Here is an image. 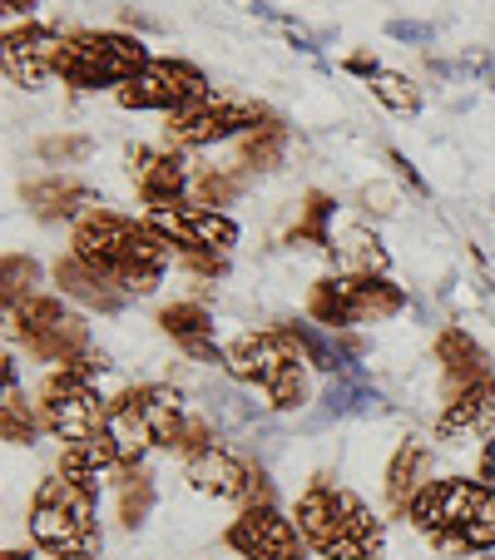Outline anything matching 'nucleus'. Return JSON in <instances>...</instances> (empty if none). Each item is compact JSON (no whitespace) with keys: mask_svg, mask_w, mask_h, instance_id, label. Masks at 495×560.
I'll return each mask as SVG.
<instances>
[{"mask_svg":"<svg viewBox=\"0 0 495 560\" xmlns=\"http://www.w3.org/2000/svg\"><path fill=\"white\" fill-rule=\"evenodd\" d=\"M74 258L95 273L115 278L125 293H154L164 278V238L149 223H129L119 213H85L74 223Z\"/></svg>","mask_w":495,"mask_h":560,"instance_id":"f257e3e1","label":"nucleus"},{"mask_svg":"<svg viewBox=\"0 0 495 560\" xmlns=\"http://www.w3.org/2000/svg\"><path fill=\"white\" fill-rule=\"evenodd\" d=\"M406 521L441 556H475L495 546V491L481 481H432L411 497Z\"/></svg>","mask_w":495,"mask_h":560,"instance_id":"f03ea898","label":"nucleus"},{"mask_svg":"<svg viewBox=\"0 0 495 560\" xmlns=\"http://www.w3.org/2000/svg\"><path fill=\"white\" fill-rule=\"evenodd\" d=\"M297 530L303 540L327 560H381V521L342 487H307L297 497Z\"/></svg>","mask_w":495,"mask_h":560,"instance_id":"7ed1b4c3","label":"nucleus"},{"mask_svg":"<svg viewBox=\"0 0 495 560\" xmlns=\"http://www.w3.org/2000/svg\"><path fill=\"white\" fill-rule=\"evenodd\" d=\"M31 540L55 560H90V550L99 546L95 491L70 481V476L45 481L31 506Z\"/></svg>","mask_w":495,"mask_h":560,"instance_id":"20e7f679","label":"nucleus"},{"mask_svg":"<svg viewBox=\"0 0 495 560\" xmlns=\"http://www.w3.org/2000/svg\"><path fill=\"white\" fill-rule=\"evenodd\" d=\"M303 348L293 332H248V338L223 348V368L238 382H254L268 392V402L278 412H293L307 402V377H303Z\"/></svg>","mask_w":495,"mask_h":560,"instance_id":"39448f33","label":"nucleus"},{"mask_svg":"<svg viewBox=\"0 0 495 560\" xmlns=\"http://www.w3.org/2000/svg\"><path fill=\"white\" fill-rule=\"evenodd\" d=\"M149 50L134 40V35L119 31H85L70 35L60 45V60H55V74L74 90H99V85H129L134 74L149 70Z\"/></svg>","mask_w":495,"mask_h":560,"instance_id":"423d86ee","label":"nucleus"},{"mask_svg":"<svg viewBox=\"0 0 495 560\" xmlns=\"http://www.w3.org/2000/svg\"><path fill=\"white\" fill-rule=\"evenodd\" d=\"M406 307L397 283L372 273H338L322 278L307 298V313L313 323H327V328H352V323H381V317H397Z\"/></svg>","mask_w":495,"mask_h":560,"instance_id":"0eeeda50","label":"nucleus"},{"mask_svg":"<svg viewBox=\"0 0 495 560\" xmlns=\"http://www.w3.org/2000/svg\"><path fill=\"white\" fill-rule=\"evenodd\" d=\"M268 109L248 105V100H233V95H199L193 105H184L179 115H169V139L179 149L193 144H213V139H228L238 129H258L268 125Z\"/></svg>","mask_w":495,"mask_h":560,"instance_id":"6e6552de","label":"nucleus"},{"mask_svg":"<svg viewBox=\"0 0 495 560\" xmlns=\"http://www.w3.org/2000/svg\"><path fill=\"white\" fill-rule=\"evenodd\" d=\"M149 229L164 244H179L184 254H223L238 244V223L209 203H174V209H149Z\"/></svg>","mask_w":495,"mask_h":560,"instance_id":"1a4fd4ad","label":"nucleus"},{"mask_svg":"<svg viewBox=\"0 0 495 560\" xmlns=\"http://www.w3.org/2000/svg\"><path fill=\"white\" fill-rule=\"evenodd\" d=\"M228 546L243 560H303V530L273 501H258L228 526Z\"/></svg>","mask_w":495,"mask_h":560,"instance_id":"9d476101","label":"nucleus"},{"mask_svg":"<svg viewBox=\"0 0 495 560\" xmlns=\"http://www.w3.org/2000/svg\"><path fill=\"white\" fill-rule=\"evenodd\" d=\"M199 95H209L203 74L179 60H154L144 74H134L129 85H119V105L125 109H169V115H179V109L193 105Z\"/></svg>","mask_w":495,"mask_h":560,"instance_id":"9b49d317","label":"nucleus"},{"mask_svg":"<svg viewBox=\"0 0 495 560\" xmlns=\"http://www.w3.org/2000/svg\"><path fill=\"white\" fill-rule=\"evenodd\" d=\"M189 481L203 491V497H219V501H248V506L273 501L268 476L254 471L248 462H238L233 452H223V446H209V452L189 456Z\"/></svg>","mask_w":495,"mask_h":560,"instance_id":"f8f14e48","label":"nucleus"},{"mask_svg":"<svg viewBox=\"0 0 495 560\" xmlns=\"http://www.w3.org/2000/svg\"><path fill=\"white\" fill-rule=\"evenodd\" d=\"M60 35L45 31V25H21V31L5 35V74H11L21 90H40L45 74L60 60Z\"/></svg>","mask_w":495,"mask_h":560,"instance_id":"ddd939ff","label":"nucleus"},{"mask_svg":"<svg viewBox=\"0 0 495 560\" xmlns=\"http://www.w3.org/2000/svg\"><path fill=\"white\" fill-rule=\"evenodd\" d=\"M129 174H134L139 194L149 209H174L184 203V184H189V164L184 154H154V149H129Z\"/></svg>","mask_w":495,"mask_h":560,"instance_id":"4468645a","label":"nucleus"},{"mask_svg":"<svg viewBox=\"0 0 495 560\" xmlns=\"http://www.w3.org/2000/svg\"><path fill=\"white\" fill-rule=\"evenodd\" d=\"M491 412H495V372L491 377H475V382H451V397H446V412H441V422H436V432L451 442V436L481 427Z\"/></svg>","mask_w":495,"mask_h":560,"instance_id":"2eb2a0df","label":"nucleus"},{"mask_svg":"<svg viewBox=\"0 0 495 560\" xmlns=\"http://www.w3.org/2000/svg\"><path fill=\"white\" fill-rule=\"evenodd\" d=\"M55 283H60L64 298H74V303H85V307H99V313H119V307L129 303V293L115 283V278L85 268L74 254L64 258V264H55Z\"/></svg>","mask_w":495,"mask_h":560,"instance_id":"dca6fc26","label":"nucleus"},{"mask_svg":"<svg viewBox=\"0 0 495 560\" xmlns=\"http://www.w3.org/2000/svg\"><path fill=\"white\" fill-rule=\"evenodd\" d=\"M158 328L169 332L193 362H223V352L213 348V323L203 303H174L158 313Z\"/></svg>","mask_w":495,"mask_h":560,"instance_id":"f3484780","label":"nucleus"},{"mask_svg":"<svg viewBox=\"0 0 495 560\" xmlns=\"http://www.w3.org/2000/svg\"><path fill=\"white\" fill-rule=\"evenodd\" d=\"M125 471V462H119L115 442H109L105 432L90 436V442H70L60 456V476H70V481H80V487L95 491L99 481H115V476Z\"/></svg>","mask_w":495,"mask_h":560,"instance_id":"a211bd4d","label":"nucleus"},{"mask_svg":"<svg viewBox=\"0 0 495 560\" xmlns=\"http://www.w3.org/2000/svg\"><path fill=\"white\" fill-rule=\"evenodd\" d=\"M387 412V397L362 372H338L322 387V417H377Z\"/></svg>","mask_w":495,"mask_h":560,"instance_id":"6ab92c4d","label":"nucleus"},{"mask_svg":"<svg viewBox=\"0 0 495 560\" xmlns=\"http://www.w3.org/2000/svg\"><path fill=\"white\" fill-rule=\"evenodd\" d=\"M426 471H432V452H426L416 436H406V442L397 446V456H391V466H387V497H391V506L406 511L416 491L432 487V481H426Z\"/></svg>","mask_w":495,"mask_h":560,"instance_id":"aec40b11","label":"nucleus"},{"mask_svg":"<svg viewBox=\"0 0 495 560\" xmlns=\"http://www.w3.org/2000/svg\"><path fill=\"white\" fill-rule=\"evenodd\" d=\"M287 332L297 338L307 368H317V372H357V362L352 358L362 352V342H338L332 332L313 328V323H287Z\"/></svg>","mask_w":495,"mask_h":560,"instance_id":"412c9836","label":"nucleus"},{"mask_svg":"<svg viewBox=\"0 0 495 560\" xmlns=\"http://www.w3.org/2000/svg\"><path fill=\"white\" fill-rule=\"evenodd\" d=\"M436 358H441V368H446V377L451 382L491 377V358H485V348L461 328H446L441 338H436Z\"/></svg>","mask_w":495,"mask_h":560,"instance_id":"4be33fe9","label":"nucleus"},{"mask_svg":"<svg viewBox=\"0 0 495 560\" xmlns=\"http://www.w3.org/2000/svg\"><path fill=\"white\" fill-rule=\"evenodd\" d=\"M95 199V194L85 189V184L74 179H40V184H25V203H31L40 219H70V213H80L85 203Z\"/></svg>","mask_w":495,"mask_h":560,"instance_id":"5701e85b","label":"nucleus"},{"mask_svg":"<svg viewBox=\"0 0 495 560\" xmlns=\"http://www.w3.org/2000/svg\"><path fill=\"white\" fill-rule=\"evenodd\" d=\"M115 487H119V521H125V530H139L149 521V511H154V481L139 466H125L115 476Z\"/></svg>","mask_w":495,"mask_h":560,"instance_id":"b1692460","label":"nucleus"},{"mask_svg":"<svg viewBox=\"0 0 495 560\" xmlns=\"http://www.w3.org/2000/svg\"><path fill=\"white\" fill-rule=\"evenodd\" d=\"M332 258H338L347 273H372V278L387 273V248H381L367 229H352L342 244H332Z\"/></svg>","mask_w":495,"mask_h":560,"instance_id":"393cba45","label":"nucleus"},{"mask_svg":"<svg viewBox=\"0 0 495 560\" xmlns=\"http://www.w3.org/2000/svg\"><path fill=\"white\" fill-rule=\"evenodd\" d=\"M64 317H70V313H64V307H60V298H25V303L11 313V323H15V328H21L25 348H31V342L50 338V332L60 328Z\"/></svg>","mask_w":495,"mask_h":560,"instance_id":"a878e982","label":"nucleus"},{"mask_svg":"<svg viewBox=\"0 0 495 560\" xmlns=\"http://www.w3.org/2000/svg\"><path fill=\"white\" fill-rule=\"evenodd\" d=\"M332 213H338V203L327 199V194H307V209H303V219L293 223L287 244H317V248H327V254H332V244H338V238H332V229H327V223H332Z\"/></svg>","mask_w":495,"mask_h":560,"instance_id":"bb28decb","label":"nucleus"},{"mask_svg":"<svg viewBox=\"0 0 495 560\" xmlns=\"http://www.w3.org/2000/svg\"><path fill=\"white\" fill-rule=\"evenodd\" d=\"M283 149H287V129L278 125V119H268V125L243 135V164H248V170H278Z\"/></svg>","mask_w":495,"mask_h":560,"instance_id":"cd10ccee","label":"nucleus"},{"mask_svg":"<svg viewBox=\"0 0 495 560\" xmlns=\"http://www.w3.org/2000/svg\"><path fill=\"white\" fill-rule=\"evenodd\" d=\"M372 95H377L381 105L391 109V115H411V109H422V95H416V85H411L406 74H391V70H381L377 80H372Z\"/></svg>","mask_w":495,"mask_h":560,"instance_id":"c85d7f7f","label":"nucleus"},{"mask_svg":"<svg viewBox=\"0 0 495 560\" xmlns=\"http://www.w3.org/2000/svg\"><path fill=\"white\" fill-rule=\"evenodd\" d=\"M209 412L219 417L223 427H254L258 417H263V407L248 402L243 392H219V387H213V392H209Z\"/></svg>","mask_w":495,"mask_h":560,"instance_id":"c756f323","label":"nucleus"},{"mask_svg":"<svg viewBox=\"0 0 495 560\" xmlns=\"http://www.w3.org/2000/svg\"><path fill=\"white\" fill-rule=\"evenodd\" d=\"M0 436L11 446H25L35 436V417H31V407L21 402V392H5V402H0Z\"/></svg>","mask_w":495,"mask_h":560,"instance_id":"7c9ffc66","label":"nucleus"},{"mask_svg":"<svg viewBox=\"0 0 495 560\" xmlns=\"http://www.w3.org/2000/svg\"><path fill=\"white\" fill-rule=\"evenodd\" d=\"M40 278V268H35V258H5V313H15V307L31 298V283Z\"/></svg>","mask_w":495,"mask_h":560,"instance_id":"2f4dec72","label":"nucleus"},{"mask_svg":"<svg viewBox=\"0 0 495 560\" xmlns=\"http://www.w3.org/2000/svg\"><path fill=\"white\" fill-rule=\"evenodd\" d=\"M238 189H243V179H233V174H209V179H199V203H228V199H238Z\"/></svg>","mask_w":495,"mask_h":560,"instance_id":"473e14b6","label":"nucleus"},{"mask_svg":"<svg viewBox=\"0 0 495 560\" xmlns=\"http://www.w3.org/2000/svg\"><path fill=\"white\" fill-rule=\"evenodd\" d=\"M90 154V139L85 135H64V139H40V159H80Z\"/></svg>","mask_w":495,"mask_h":560,"instance_id":"72a5a7b5","label":"nucleus"},{"mask_svg":"<svg viewBox=\"0 0 495 560\" xmlns=\"http://www.w3.org/2000/svg\"><path fill=\"white\" fill-rule=\"evenodd\" d=\"M174 446H179L184 456L209 452V446H213V427L209 422H184V432H179V442H174Z\"/></svg>","mask_w":495,"mask_h":560,"instance_id":"f704fd0d","label":"nucleus"},{"mask_svg":"<svg viewBox=\"0 0 495 560\" xmlns=\"http://www.w3.org/2000/svg\"><path fill=\"white\" fill-rule=\"evenodd\" d=\"M184 264H189L193 273H203V278H223V273H228V258H223V254H184Z\"/></svg>","mask_w":495,"mask_h":560,"instance_id":"c9c22d12","label":"nucleus"},{"mask_svg":"<svg viewBox=\"0 0 495 560\" xmlns=\"http://www.w3.org/2000/svg\"><path fill=\"white\" fill-rule=\"evenodd\" d=\"M391 35H397V40H416V45H426L432 40V25H422V21H391Z\"/></svg>","mask_w":495,"mask_h":560,"instance_id":"e433bc0d","label":"nucleus"},{"mask_svg":"<svg viewBox=\"0 0 495 560\" xmlns=\"http://www.w3.org/2000/svg\"><path fill=\"white\" fill-rule=\"evenodd\" d=\"M387 164H397V174H401V179H406L416 194H422V199H426V194H432V189H426V179H422V174H416V164H406V159H401L397 149H391V154H387Z\"/></svg>","mask_w":495,"mask_h":560,"instance_id":"4c0bfd02","label":"nucleus"},{"mask_svg":"<svg viewBox=\"0 0 495 560\" xmlns=\"http://www.w3.org/2000/svg\"><path fill=\"white\" fill-rule=\"evenodd\" d=\"M481 487L495 491V436L485 442V452H481Z\"/></svg>","mask_w":495,"mask_h":560,"instance_id":"58836bf2","label":"nucleus"},{"mask_svg":"<svg viewBox=\"0 0 495 560\" xmlns=\"http://www.w3.org/2000/svg\"><path fill=\"white\" fill-rule=\"evenodd\" d=\"M347 70H352V74H367V80H377V74H381L372 55H352V60H347Z\"/></svg>","mask_w":495,"mask_h":560,"instance_id":"ea45409f","label":"nucleus"},{"mask_svg":"<svg viewBox=\"0 0 495 560\" xmlns=\"http://www.w3.org/2000/svg\"><path fill=\"white\" fill-rule=\"evenodd\" d=\"M5 11H11V15H31L35 0H5Z\"/></svg>","mask_w":495,"mask_h":560,"instance_id":"a19ab883","label":"nucleus"},{"mask_svg":"<svg viewBox=\"0 0 495 560\" xmlns=\"http://www.w3.org/2000/svg\"><path fill=\"white\" fill-rule=\"evenodd\" d=\"M0 560H31V556H25V550H5V556H0Z\"/></svg>","mask_w":495,"mask_h":560,"instance_id":"79ce46f5","label":"nucleus"}]
</instances>
